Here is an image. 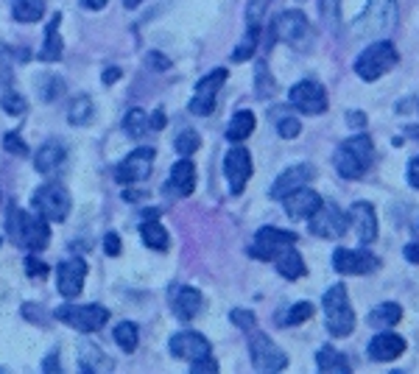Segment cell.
<instances>
[{
  "label": "cell",
  "mask_w": 419,
  "mask_h": 374,
  "mask_svg": "<svg viewBox=\"0 0 419 374\" xmlns=\"http://www.w3.org/2000/svg\"><path fill=\"white\" fill-rule=\"evenodd\" d=\"M6 232H8V237L17 243V246H22V249H28V251H42L45 246H48V240H50V226H48V221L39 215H31V212H25V209H17V207H11L8 209V218H6Z\"/></svg>",
  "instance_id": "6da1fadb"
},
{
  "label": "cell",
  "mask_w": 419,
  "mask_h": 374,
  "mask_svg": "<svg viewBox=\"0 0 419 374\" xmlns=\"http://www.w3.org/2000/svg\"><path fill=\"white\" fill-rule=\"evenodd\" d=\"M372 162H375V143L366 134H355L344 140L333 157V165L344 179H361Z\"/></svg>",
  "instance_id": "7a4b0ae2"
},
{
  "label": "cell",
  "mask_w": 419,
  "mask_h": 374,
  "mask_svg": "<svg viewBox=\"0 0 419 374\" xmlns=\"http://www.w3.org/2000/svg\"><path fill=\"white\" fill-rule=\"evenodd\" d=\"M322 307H324V321H327V333L330 335L347 338L355 330V313H352V305H350V296H347L344 285H333L324 293Z\"/></svg>",
  "instance_id": "3957f363"
},
{
  "label": "cell",
  "mask_w": 419,
  "mask_h": 374,
  "mask_svg": "<svg viewBox=\"0 0 419 374\" xmlns=\"http://www.w3.org/2000/svg\"><path fill=\"white\" fill-rule=\"evenodd\" d=\"M397 48L389 42V39H378L372 45H366L358 59H355V73L364 78V81H378L383 78L394 64H397Z\"/></svg>",
  "instance_id": "277c9868"
},
{
  "label": "cell",
  "mask_w": 419,
  "mask_h": 374,
  "mask_svg": "<svg viewBox=\"0 0 419 374\" xmlns=\"http://www.w3.org/2000/svg\"><path fill=\"white\" fill-rule=\"evenodd\" d=\"M31 204H34L36 215H42L45 221H64V218L70 215V207H73L70 193L62 185H56V182H48V185L36 187Z\"/></svg>",
  "instance_id": "5b68a950"
},
{
  "label": "cell",
  "mask_w": 419,
  "mask_h": 374,
  "mask_svg": "<svg viewBox=\"0 0 419 374\" xmlns=\"http://www.w3.org/2000/svg\"><path fill=\"white\" fill-rule=\"evenodd\" d=\"M56 319L78 333H95L109 321V310L104 305H64L56 310Z\"/></svg>",
  "instance_id": "8992f818"
},
{
  "label": "cell",
  "mask_w": 419,
  "mask_h": 374,
  "mask_svg": "<svg viewBox=\"0 0 419 374\" xmlns=\"http://www.w3.org/2000/svg\"><path fill=\"white\" fill-rule=\"evenodd\" d=\"M310 221V235L324 237V240H338L344 237L347 226H350V215H344L336 204H319V209L308 218Z\"/></svg>",
  "instance_id": "52a82bcc"
},
{
  "label": "cell",
  "mask_w": 419,
  "mask_h": 374,
  "mask_svg": "<svg viewBox=\"0 0 419 374\" xmlns=\"http://www.w3.org/2000/svg\"><path fill=\"white\" fill-rule=\"evenodd\" d=\"M394 14H397V0H369L361 20L355 22L358 34H386L394 25Z\"/></svg>",
  "instance_id": "ba28073f"
},
{
  "label": "cell",
  "mask_w": 419,
  "mask_h": 374,
  "mask_svg": "<svg viewBox=\"0 0 419 374\" xmlns=\"http://www.w3.org/2000/svg\"><path fill=\"white\" fill-rule=\"evenodd\" d=\"M249 352H252V363L257 372H282L288 366L285 352L263 333H254L249 341Z\"/></svg>",
  "instance_id": "9c48e42d"
},
{
  "label": "cell",
  "mask_w": 419,
  "mask_h": 374,
  "mask_svg": "<svg viewBox=\"0 0 419 374\" xmlns=\"http://www.w3.org/2000/svg\"><path fill=\"white\" fill-rule=\"evenodd\" d=\"M288 101H291L294 109H299L305 115H322V112H327V92H324V87L319 81H310V78L294 84L291 92H288Z\"/></svg>",
  "instance_id": "30bf717a"
},
{
  "label": "cell",
  "mask_w": 419,
  "mask_h": 374,
  "mask_svg": "<svg viewBox=\"0 0 419 374\" xmlns=\"http://www.w3.org/2000/svg\"><path fill=\"white\" fill-rule=\"evenodd\" d=\"M151 165H154V148H137V151H132V154L115 168V179H118L121 185L146 182L149 174H151Z\"/></svg>",
  "instance_id": "8fae6325"
},
{
  "label": "cell",
  "mask_w": 419,
  "mask_h": 374,
  "mask_svg": "<svg viewBox=\"0 0 419 374\" xmlns=\"http://www.w3.org/2000/svg\"><path fill=\"white\" fill-rule=\"evenodd\" d=\"M224 176H226V182H229L232 195H240L243 187L249 185V176H252V154H249L243 146L226 151V157H224Z\"/></svg>",
  "instance_id": "7c38bea8"
},
{
  "label": "cell",
  "mask_w": 419,
  "mask_h": 374,
  "mask_svg": "<svg viewBox=\"0 0 419 374\" xmlns=\"http://www.w3.org/2000/svg\"><path fill=\"white\" fill-rule=\"evenodd\" d=\"M224 81H226V70L218 67V70L207 73V76L196 84V95L191 98V112H193V115H199V118L212 115V109H215V95H218V90L224 87Z\"/></svg>",
  "instance_id": "4fadbf2b"
},
{
  "label": "cell",
  "mask_w": 419,
  "mask_h": 374,
  "mask_svg": "<svg viewBox=\"0 0 419 374\" xmlns=\"http://www.w3.org/2000/svg\"><path fill=\"white\" fill-rule=\"evenodd\" d=\"M294 243H296V235H294V232H285V229H277V226H263V229H257L249 254H252V257H260V260H271L280 249L294 246Z\"/></svg>",
  "instance_id": "5bb4252c"
},
{
  "label": "cell",
  "mask_w": 419,
  "mask_h": 374,
  "mask_svg": "<svg viewBox=\"0 0 419 374\" xmlns=\"http://www.w3.org/2000/svg\"><path fill=\"white\" fill-rule=\"evenodd\" d=\"M378 257L364 251V249H336L333 251V268L338 274H350V277H361V274H372L378 268Z\"/></svg>",
  "instance_id": "9a60e30c"
},
{
  "label": "cell",
  "mask_w": 419,
  "mask_h": 374,
  "mask_svg": "<svg viewBox=\"0 0 419 374\" xmlns=\"http://www.w3.org/2000/svg\"><path fill=\"white\" fill-rule=\"evenodd\" d=\"M56 277H59V293L64 299H76L84 288V279H87V263L81 257L62 260L56 268Z\"/></svg>",
  "instance_id": "2e32d148"
},
{
  "label": "cell",
  "mask_w": 419,
  "mask_h": 374,
  "mask_svg": "<svg viewBox=\"0 0 419 374\" xmlns=\"http://www.w3.org/2000/svg\"><path fill=\"white\" fill-rule=\"evenodd\" d=\"M280 201H282V207H285L288 218H294V221H305V218H310V215L319 209L322 195H319L316 190H310V187L305 185V187L291 190V193H288V195H282Z\"/></svg>",
  "instance_id": "e0dca14e"
},
{
  "label": "cell",
  "mask_w": 419,
  "mask_h": 374,
  "mask_svg": "<svg viewBox=\"0 0 419 374\" xmlns=\"http://www.w3.org/2000/svg\"><path fill=\"white\" fill-rule=\"evenodd\" d=\"M308 34H310V25L302 11H282L274 20V36L288 45H299L302 39H308Z\"/></svg>",
  "instance_id": "ac0fdd59"
},
{
  "label": "cell",
  "mask_w": 419,
  "mask_h": 374,
  "mask_svg": "<svg viewBox=\"0 0 419 374\" xmlns=\"http://www.w3.org/2000/svg\"><path fill=\"white\" fill-rule=\"evenodd\" d=\"M168 347H171V355H174V358H182V361H191V363L210 355V341L205 335H199V333H191V330L177 333Z\"/></svg>",
  "instance_id": "d6986e66"
},
{
  "label": "cell",
  "mask_w": 419,
  "mask_h": 374,
  "mask_svg": "<svg viewBox=\"0 0 419 374\" xmlns=\"http://www.w3.org/2000/svg\"><path fill=\"white\" fill-rule=\"evenodd\" d=\"M406 352V338H400L397 333H378L372 341H369V358L378 361V363H389V361H397L400 355Z\"/></svg>",
  "instance_id": "ffe728a7"
},
{
  "label": "cell",
  "mask_w": 419,
  "mask_h": 374,
  "mask_svg": "<svg viewBox=\"0 0 419 374\" xmlns=\"http://www.w3.org/2000/svg\"><path fill=\"white\" fill-rule=\"evenodd\" d=\"M313 176H316V168H313V165H308V162L285 168V171L277 176V182L271 185V198H282V195H288L291 190L305 187L310 179H313Z\"/></svg>",
  "instance_id": "44dd1931"
},
{
  "label": "cell",
  "mask_w": 419,
  "mask_h": 374,
  "mask_svg": "<svg viewBox=\"0 0 419 374\" xmlns=\"http://www.w3.org/2000/svg\"><path fill=\"white\" fill-rule=\"evenodd\" d=\"M350 223L355 226L361 243H372L378 237V215L369 201H355L350 209Z\"/></svg>",
  "instance_id": "7402d4cb"
},
{
  "label": "cell",
  "mask_w": 419,
  "mask_h": 374,
  "mask_svg": "<svg viewBox=\"0 0 419 374\" xmlns=\"http://www.w3.org/2000/svg\"><path fill=\"white\" fill-rule=\"evenodd\" d=\"M64 157H67V146H64L62 140H48V143H42V148L36 151L34 165H36L39 174H56L59 165L64 162Z\"/></svg>",
  "instance_id": "603a6c76"
},
{
  "label": "cell",
  "mask_w": 419,
  "mask_h": 374,
  "mask_svg": "<svg viewBox=\"0 0 419 374\" xmlns=\"http://www.w3.org/2000/svg\"><path fill=\"white\" fill-rule=\"evenodd\" d=\"M174 316L177 319H182V321H191V319H196L199 316V310H202V293L196 291V288H191V285H182V288H177L174 291Z\"/></svg>",
  "instance_id": "cb8c5ba5"
},
{
  "label": "cell",
  "mask_w": 419,
  "mask_h": 374,
  "mask_svg": "<svg viewBox=\"0 0 419 374\" xmlns=\"http://www.w3.org/2000/svg\"><path fill=\"white\" fill-rule=\"evenodd\" d=\"M168 190L177 195H191L196 190V165L185 157L171 168V179H168Z\"/></svg>",
  "instance_id": "d4e9b609"
},
{
  "label": "cell",
  "mask_w": 419,
  "mask_h": 374,
  "mask_svg": "<svg viewBox=\"0 0 419 374\" xmlns=\"http://www.w3.org/2000/svg\"><path fill=\"white\" fill-rule=\"evenodd\" d=\"M59 25H62V14H53L50 22L45 25V39H42V50H39L42 62H59L62 53H64V42L59 36Z\"/></svg>",
  "instance_id": "484cf974"
},
{
  "label": "cell",
  "mask_w": 419,
  "mask_h": 374,
  "mask_svg": "<svg viewBox=\"0 0 419 374\" xmlns=\"http://www.w3.org/2000/svg\"><path fill=\"white\" fill-rule=\"evenodd\" d=\"M274 265H277V271L285 277V279H299V277H305V260H302V254L294 249V246H285V249H280L274 257Z\"/></svg>",
  "instance_id": "4316f807"
},
{
  "label": "cell",
  "mask_w": 419,
  "mask_h": 374,
  "mask_svg": "<svg viewBox=\"0 0 419 374\" xmlns=\"http://www.w3.org/2000/svg\"><path fill=\"white\" fill-rule=\"evenodd\" d=\"M316 366L324 374H350V361L333 347H322L316 352Z\"/></svg>",
  "instance_id": "83f0119b"
},
{
  "label": "cell",
  "mask_w": 419,
  "mask_h": 374,
  "mask_svg": "<svg viewBox=\"0 0 419 374\" xmlns=\"http://www.w3.org/2000/svg\"><path fill=\"white\" fill-rule=\"evenodd\" d=\"M252 132H254V115L249 109H240V112L232 115V120L226 126V140L229 143H243Z\"/></svg>",
  "instance_id": "f1b7e54d"
},
{
  "label": "cell",
  "mask_w": 419,
  "mask_h": 374,
  "mask_svg": "<svg viewBox=\"0 0 419 374\" xmlns=\"http://www.w3.org/2000/svg\"><path fill=\"white\" fill-rule=\"evenodd\" d=\"M140 237H143V243H146L149 249H157V251H165L168 243H171L165 226H163L157 218H149V221L140 226Z\"/></svg>",
  "instance_id": "f546056e"
},
{
  "label": "cell",
  "mask_w": 419,
  "mask_h": 374,
  "mask_svg": "<svg viewBox=\"0 0 419 374\" xmlns=\"http://www.w3.org/2000/svg\"><path fill=\"white\" fill-rule=\"evenodd\" d=\"M400 319H403V310H400V305H394V302L378 305V307L369 313V324H372L375 330H389V327H394Z\"/></svg>",
  "instance_id": "4dcf8cb0"
},
{
  "label": "cell",
  "mask_w": 419,
  "mask_h": 374,
  "mask_svg": "<svg viewBox=\"0 0 419 374\" xmlns=\"http://www.w3.org/2000/svg\"><path fill=\"white\" fill-rule=\"evenodd\" d=\"M92 115H95V106H92L90 95H76L70 101V106H67V120L73 126H87L92 120Z\"/></svg>",
  "instance_id": "1f68e13d"
},
{
  "label": "cell",
  "mask_w": 419,
  "mask_h": 374,
  "mask_svg": "<svg viewBox=\"0 0 419 374\" xmlns=\"http://www.w3.org/2000/svg\"><path fill=\"white\" fill-rule=\"evenodd\" d=\"M257 42H260V25L257 22H249V31L243 34L240 45L232 50V62H249L257 50Z\"/></svg>",
  "instance_id": "d6a6232c"
},
{
  "label": "cell",
  "mask_w": 419,
  "mask_h": 374,
  "mask_svg": "<svg viewBox=\"0 0 419 374\" xmlns=\"http://www.w3.org/2000/svg\"><path fill=\"white\" fill-rule=\"evenodd\" d=\"M123 132L132 137V140H143L151 129H149V115L143 109H129L126 118H123Z\"/></svg>",
  "instance_id": "836d02e7"
},
{
  "label": "cell",
  "mask_w": 419,
  "mask_h": 374,
  "mask_svg": "<svg viewBox=\"0 0 419 374\" xmlns=\"http://www.w3.org/2000/svg\"><path fill=\"white\" fill-rule=\"evenodd\" d=\"M112 335H115V341H118V347H121L123 352H135L137 344H140V330H137V324H132V321H121Z\"/></svg>",
  "instance_id": "e575fe53"
},
{
  "label": "cell",
  "mask_w": 419,
  "mask_h": 374,
  "mask_svg": "<svg viewBox=\"0 0 419 374\" xmlns=\"http://www.w3.org/2000/svg\"><path fill=\"white\" fill-rule=\"evenodd\" d=\"M45 11V0H17L14 3V20L20 22H36L42 20Z\"/></svg>",
  "instance_id": "d590c367"
},
{
  "label": "cell",
  "mask_w": 419,
  "mask_h": 374,
  "mask_svg": "<svg viewBox=\"0 0 419 374\" xmlns=\"http://www.w3.org/2000/svg\"><path fill=\"white\" fill-rule=\"evenodd\" d=\"M81 369H87V372H107V369H112V361L104 358L98 347H81Z\"/></svg>",
  "instance_id": "8d00e7d4"
},
{
  "label": "cell",
  "mask_w": 419,
  "mask_h": 374,
  "mask_svg": "<svg viewBox=\"0 0 419 374\" xmlns=\"http://www.w3.org/2000/svg\"><path fill=\"white\" fill-rule=\"evenodd\" d=\"M199 146H202V137H199V132H193V129L179 132V134H177V140H174V148H177L182 157L196 154V151H199Z\"/></svg>",
  "instance_id": "74e56055"
},
{
  "label": "cell",
  "mask_w": 419,
  "mask_h": 374,
  "mask_svg": "<svg viewBox=\"0 0 419 374\" xmlns=\"http://www.w3.org/2000/svg\"><path fill=\"white\" fill-rule=\"evenodd\" d=\"M254 92H257V98H268L271 92H274V81H271V73H268V67H266V62H257V67H254Z\"/></svg>",
  "instance_id": "f35d334b"
},
{
  "label": "cell",
  "mask_w": 419,
  "mask_h": 374,
  "mask_svg": "<svg viewBox=\"0 0 419 374\" xmlns=\"http://www.w3.org/2000/svg\"><path fill=\"white\" fill-rule=\"evenodd\" d=\"M313 316V305L310 302H296L285 316H282V324H302V321H308Z\"/></svg>",
  "instance_id": "ab89813d"
},
{
  "label": "cell",
  "mask_w": 419,
  "mask_h": 374,
  "mask_svg": "<svg viewBox=\"0 0 419 374\" xmlns=\"http://www.w3.org/2000/svg\"><path fill=\"white\" fill-rule=\"evenodd\" d=\"M0 106L6 109V115H14V118L25 115V98L17 95V92H6V95L0 98Z\"/></svg>",
  "instance_id": "60d3db41"
},
{
  "label": "cell",
  "mask_w": 419,
  "mask_h": 374,
  "mask_svg": "<svg viewBox=\"0 0 419 374\" xmlns=\"http://www.w3.org/2000/svg\"><path fill=\"white\" fill-rule=\"evenodd\" d=\"M299 132H302V126H299L296 118H282V120L277 123V134H280L282 140H294V137H299Z\"/></svg>",
  "instance_id": "b9f144b4"
},
{
  "label": "cell",
  "mask_w": 419,
  "mask_h": 374,
  "mask_svg": "<svg viewBox=\"0 0 419 374\" xmlns=\"http://www.w3.org/2000/svg\"><path fill=\"white\" fill-rule=\"evenodd\" d=\"M3 146H6V151H8V154H14V157H25V154H28L25 140H22L20 134H14V132H8V134L3 137Z\"/></svg>",
  "instance_id": "7bdbcfd3"
},
{
  "label": "cell",
  "mask_w": 419,
  "mask_h": 374,
  "mask_svg": "<svg viewBox=\"0 0 419 374\" xmlns=\"http://www.w3.org/2000/svg\"><path fill=\"white\" fill-rule=\"evenodd\" d=\"M229 319H232V321H235L240 330H254V324H257L254 313H249V310H240V307H238V310H232V313H229Z\"/></svg>",
  "instance_id": "ee69618b"
},
{
  "label": "cell",
  "mask_w": 419,
  "mask_h": 374,
  "mask_svg": "<svg viewBox=\"0 0 419 374\" xmlns=\"http://www.w3.org/2000/svg\"><path fill=\"white\" fill-rule=\"evenodd\" d=\"M268 6H271V0H249V6H246V20H249V22H257V20L266 14Z\"/></svg>",
  "instance_id": "f6af8a7d"
},
{
  "label": "cell",
  "mask_w": 419,
  "mask_h": 374,
  "mask_svg": "<svg viewBox=\"0 0 419 374\" xmlns=\"http://www.w3.org/2000/svg\"><path fill=\"white\" fill-rule=\"evenodd\" d=\"M56 92H62V78L48 76V78H45V87L39 90V95H42L45 101H50V98H56Z\"/></svg>",
  "instance_id": "bcb514c9"
},
{
  "label": "cell",
  "mask_w": 419,
  "mask_h": 374,
  "mask_svg": "<svg viewBox=\"0 0 419 374\" xmlns=\"http://www.w3.org/2000/svg\"><path fill=\"white\" fill-rule=\"evenodd\" d=\"M25 271H28V277H34V279H45V274H48V265L42 263V260H36V257H25Z\"/></svg>",
  "instance_id": "7dc6e473"
},
{
  "label": "cell",
  "mask_w": 419,
  "mask_h": 374,
  "mask_svg": "<svg viewBox=\"0 0 419 374\" xmlns=\"http://www.w3.org/2000/svg\"><path fill=\"white\" fill-rule=\"evenodd\" d=\"M191 369H193V374H215L218 372V363L212 361V358H199V361H193L191 363Z\"/></svg>",
  "instance_id": "c3c4849f"
},
{
  "label": "cell",
  "mask_w": 419,
  "mask_h": 374,
  "mask_svg": "<svg viewBox=\"0 0 419 374\" xmlns=\"http://www.w3.org/2000/svg\"><path fill=\"white\" fill-rule=\"evenodd\" d=\"M104 251H107V254H112V257H118V254H121V237H118L115 232H109V235L104 237Z\"/></svg>",
  "instance_id": "681fc988"
},
{
  "label": "cell",
  "mask_w": 419,
  "mask_h": 374,
  "mask_svg": "<svg viewBox=\"0 0 419 374\" xmlns=\"http://www.w3.org/2000/svg\"><path fill=\"white\" fill-rule=\"evenodd\" d=\"M149 64H151L154 70H168V67H171L168 56H165V53H154V50L149 53Z\"/></svg>",
  "instance_id": "f907efd6"
},
{
  "label": "cell",
  "mask_w": 419,
  "mask_h": 374,
  "mask_svg": "<svg viewBox=\"0 0 419 374\" xmlns=\"http://www.w3.org/2000/svg\"><path fill=\"white\" fill-rule=\"evenodd\" d=\"M338 3H341V0H322V11H324L327 22H333V20L338 17Z\"/></svg>",
  "instance_id": "816d5d0a"
},
{
  "label": "cell",
  "mask_w": 419,
  "mask_h": 374,
  "mask_svg": "<svg viewBox=\"0 0 419 374\" xmlns=\"http://www.w3.org/2000/svg\"><path fill=\"white\" fill-rule=\"evenodd\" d=\"M165 126V112L163 109H157L151 118H149V129H154V132H160Z\"/></svg>",
  "instance_id": "f5cc1de1"
},
{
  "label": "cell",
  "mask_w": 419,
  "mask_h": 374,
  "mask_svg": "<svg viewBox=\"0 0 419 374\" xmlns=\"http://www.w3.org/2000/svg\"><path fill=\"white\" fill-rule=\"evenodd\" d=\"M408 185L419 187V157L408 162Z\"/></svg>",
  "instance_id": "db71d44e"
},
{
  "label": "cell",
  "mask_w": 419,
  "mask_h": 374,
  "mask_svg": "<svg viewBox=\"0 0 419 374\" xmlns=\"http://www.w3.org/2000/svg\"><path fill=\"white\" fill-rule=\"evenodd\" d=\"M403 254H406V260H408V263H414V265H419V243H408Z\"/></svg>",
  "instance_id": "11a10c76"
},
{
  "label": "cell",
  "mask_w": 419,
  "mask_h": 374,
  "mask_svg": "<svg viewBox=\"0 0 419 374\" xmlns=\"http://www.w3.org/2000/svg\"><path fill=\"white\" fill-rule=\"evenodd\" d=\"M101 78H104V84H112V81H118V78H121V70H118V67H107Z\"/></svg>",
  "instance_id": "9f6ffc18"
},
{
  "label": "cell",
  "mask_w": 419,
  "mask_h": 374,
  "mask_svg": "<svg viewBox=\"0 0 419 374\" xmlns=\"http://www.w3.org/2000/svg\"><path fill=\"white\" fill-rule=\"evenodd\" d=\"M347 118H350V123H352V126H358V129H364V126H366V118H364L361 112H350Z\"/></svg>",
  "instance_id": "6f0895ef"
},
{
  "label": "cell",
  "mask_w": 419,
  "mask_h": 374,
  "mask_svg": "<svg viewBox=\"0 0 419 374\" xmlns=\"http://www.w3.org/2000/svg\"><path fill=\"white\" fill-rule=\"evenodd\" d=\"M109 0H81V6H87V8H92V11H98V8H104Z\"/></svg>",
  "instance_id": "680465c9"
},
{
  "label": "cell",
  "mask_w": 419,
  "mask_h": 374,
  "mask_svg": "<svg viewBox=\"0 0 419 374\" xmlns=\"http://www.w3.org/2000/svg\"><path fill=\"white\" fill-rule=\"evenodd\" d=\"M42 369H48V372H56V369H59V363H56V355H50V358L42 363Z\"/></svg>",
  "instance_id": "91938a15"
},
{
  "label": "cell",
  "mask_w": 419,
  "mask_h": 374,
  "mask_svg": "<svg viewBox=\"0 0 419 374\" xmlns=\"http://www.w3.org/2000/svg\"><path fill=\"white\" fill-rule=\"evenodd\" d=\"M8 53H11V50H8V48L0 42V64H3V62H8Z\"/></svg>",
  "instance_id": "94428289"
},
{
  "label": "cell",
  "mask_w": 419,
  "mask_h": 374,
  "mask_svg": "<svg viewBox=\"0 0 419 374\" xmlns=\"http://www.w3.org/2000/svg\"><path fill=\"white\" fill-rule=\"evenodd\" d=\"M406 134H408V137H411V140H419V126H411V129H408V132H406Z\"/></svg>",
  "instance_id": "6125c7cd"
},
{
  "label": "cell",
  "mask_w": 419,
  "mask_h": 374,
  "mask_svg": "<svg viewBox=\"0 0 419 374\" xmlns=\"http://www.w3.org/2000/svg\"><path fill=\"white\" fill-rule=\"evenodd\" d=\"M140 3H143V0H123V6H126V8H137Z\"/></svg>",
  "instance_id": "be15d7a7"
}]
</instances>
